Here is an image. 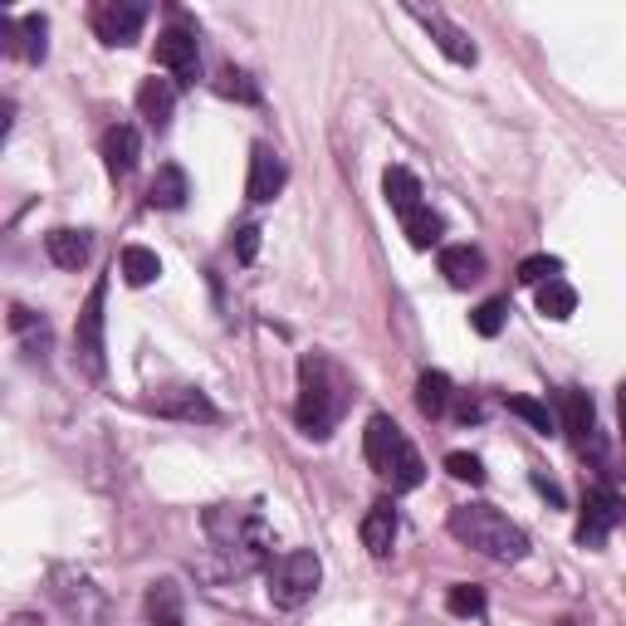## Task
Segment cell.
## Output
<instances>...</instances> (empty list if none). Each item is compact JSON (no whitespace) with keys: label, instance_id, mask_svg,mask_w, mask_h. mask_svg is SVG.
<instances>
[{"label":"cell","instance_id":"cell-1","mask_svg":"<svg viewBox=\"0 0 626 626\" xmlns=\"http://www.w3.org/2000/svg\"><path fill=\"white\" fill-rule=\"evenodd\" d=\"M343 406H348V378L333 358L323 352H304L299 358V431L313 436V441H328L333 426H338Z\"/></svg>","mask_w":626,"mask_h":626},{"label":"cell","instance_id":"cell-2","mask_svg":"<svg viewBox=\"0 0 626 626\" xmlns=\"http://www.w3.org/2000/svg\"><path fill=\"white\" fill-rule=\"evenodd\" d=\"M445 529H451V538H461L465 548L485 553V558H495V563H524L529 558V534L519 524H509V519L489 505L451 509Z\"/></svg>","mask_w":626,"mask_h":626},{"label":"cell","instance_id":"cell-3","mask_svg":"<svg viewBox=\"0 0 626 626\" xmlns=\"http://www.w3.org/2000/svg\"><path fill=\"white\" fill-rule=\"evenodd\" d=\"M362 451H368V465L382 479H392V489H421L426 465L392 416H372L368 431H362Z\"/></svg>","mask_w":626,"mask_h":626},{"label":"cell","instance_id":"cell-4","mask_svg":"<svg viewBox=\"0 0 626 626\" xmlns=\"http://www.w3.org/2000/svg\"><path fill=\"white\" fill-rule=\"evenodd\" d=\"M265 582H269V602L285 607V612H294V607H304L313 592H318L323 563H318V553H313V548H289V553H279V558L269 563Z\"/></svg>","mask_w":626,"mask_h":626},{"label":"cell","instance_id":"cell-5","mask_svg":"<svg viewBox=\"0 0 626 626\" xmlns=\"http://www.w3.org/2000/svg\"><path fill=\"white\" fill-rule=\"evenodd\" d=\"M103 299H108V285L98 279L74 318V362L89 378H103V368H108V352H103Z\"/></svg>","mask_w":626,"mask_h":626},{"label":"cell","instance_id":"cell-6","mask_svg":"<svg viewBox=\"0 0 626 626\" xmlns=\"http://www.w3.org/2000/svg\"><path fill=\"white\" fill-rule=\"evenodd\" d=\"M142 25H148V5L142 0H103L98 10H93V30H98L103 45H138Z\"/></svg>","mask_w":626,"mask_h":626},{"label":"cell","instance_id":"cell-7","mask_svg":"<svg viewBox=\"0 0 626 626\" xmlns=\"http://www.w3.org/2000/svg\"><path fill=\"white\" fill-rule=\"evenodd\" d=\"M406 15L416 20V25L426 30V35L436 39V49H441L445 59H451V65H461V69H470L479 59V49H475V39L465 35L461 25H451V20L441 15V10H421V5H406Z\"/></svg>","mask_w":626,"mask_h":626},{"label":"cell","instance_id":"cell-8","mask_svg":"<svg viewBox=\"0 0 626 626\" xmlns=\"http://www.w3.org/2000/svg\"><path fill=\"white\" fill-rule=\"evenodd\" d=\"M626 519V505L612 489H588V499H582V524H578V544L582 548H602L607 544V534Z\"/></svg>","mask_w":626,"mask_h":626},{"label":"cell","instance_id":"cell-9","mask_svg":"<svg viewBox=\"0 0 626 626\" xmlns=\"http://www.w3.org/2000/svg\"><path fill=\"white\" fill-rule=\"evenodd\" d=\"M156 65L182 83L201 79V45H196L192 30H166V35H156Z\"/></svg>","mask_w":626,"mask_h":626},{"label":"cell","instance_id":"cell-10","mask_svg":"<svg viewBox=\"0 0 626 626\" xmlns=\"http://www.w3.org/2000/svg\"><path fill=\"white\" fill-rule=\"evenodd\" d=\"M285 182H289V166H285V156H279L275 148H265V142H255V156H250V182H245V196L250 201H275L279 192H285Z\"/></svg>","mask_w":626,"mask_h":626},{"label":"cell","instance_id":"cell-11","mask_svg":"<svg viewBox=\"0 0 626 626\" xmlns=\"http://www.w3.org/2000/svg\"><path fill=\"white\" fill-rule=\"evenodd\" d=\"M142 156V138L132 123H113L108 132H103V166H108V176H132V166H138Z\"/></svg>","mask_w":626,"mask_h":626},{"label":"cell","instance_id":"cell-12","mask_svg":"<svg viewBox=\"0 0 626 626\" xmlns=\"http://www.w3.org/2000/svg\"><path fill=\"white\" fill-rule=\"evenodd\" d=\"M563 426H568L578 451H588V445L598 451V406H592L588 392H578V387L563 392Z\"/></svg>","mask_w":626,"mask_h":626},{"label":"cell","instance_id":"cell-13","mask_svg":"<svg viewBox=\"0 0 626 626\" xmlns=\"http://www.w3.org/2000/svg\"><path fill=\"white\" fill-rule=\"evenodd\" d=\"M152 411L156 416H176V421H216L211 396L196 392V387H176V392L152 396Z\"/></svg>","mask_w":626,"mask_h":626},{"label":"cell","instance_id":"cell-14","mask_svg":"<svg viewBox=\"0 0 626 626\" xmlns=\"http://www.w3.org/2000/svg\"><path fill=\"white\" fill-rule=\"evenodd\" d=\"M45 250L49 259H55L59 269H83L93 259V235L89 231H69V225H59V231L45 235Z\"/></svg>","mask_w":626,"mask_h":626},{"label":"cell","instance_id":"cell-15","mask_svg":"<svg viewBox=\"0 0 626 626\" xmlns=\"http://www.w3.org/2000/svg\"><path fill=\"white\" fill-rule=\"evenodd\" d=\"M172 108H176L172 79H142V89H138V113L148 118L152 132H166V123H172Z\"/></svg>","mask_w":626,"mask_h":626},{"label":"cell","instance_id":"cell-16","mask_svg":"<svg viewBox=\"0 0 626 626\" xmlns=\"http://www.w3.org/2000/svg\"><path fill=\"white\" fill-rule=\"evenodd\" d=\"M392 544H396V509H392V499H378L368 509V519H362V548L372 558H387Z\"/></svg>","mask_w":626,"mask_h":626},{"label":"cell","instance_id":"cell-17","mask_svg":"<svg viewBox=\"0 0 626 626\" xmlns=\"http://www.w3.org/2000/svg\"><path fill=\"white\" fill-rule=\"evenodd\" d=\"M382 196H387V206L396 216H411V211H421V182H416V172H406V166H387L382 172Z\"/></svg>","mask_w":626,"mask_h":626},{"label":"cell","instance_id":"cell-18","mask_svg":"<svg viewBox=\"0 0 626 626\" xmlns=\"http://www.w3.org/2000/svg\"><path fill=\"white\" fill-rule=\"evenodd\" d=\"M441 275L451 279L455 289H470L479 275H485V255L475 245H445L441 250Z\"/></svg>","mask_w":626,"mask_h":626},{"label":"cell","instance_id":"cell-19","mask_svg":"<svg viewBox=\"0 0 626 626\" xmlns=\"http://www.w3.org/2000/svg\"><path fill=\"white\" fill-rule=\"evenodd\" d=\"M186 196H192V186H186V172H182V166H176V162L156 166V176H152V186H148V201L162 206V211H182Z\"/></svg>","mask_w":626,"mask_h":626},{"label":"cell","instance_id":"cell-20","mask_svg":"<svg viewBox=\"0 0 626 626\" xmlns=\"http://www.w3.org/2000/svg\"><path fill=\"white\" fill-rule=\"evenodd\" d=\"M118 269H123V279H128L132 289H148L152 279L162 275V259H156V250H148V245H123Z\"/></svg>","mask_w":626,"mask_h":626},{"label":"cell","instance_id":"cell-21","mask_svg":"<svg viewBox=\"0 0 626 626\" xmlns=\"http://www.w3.org/2000/svg\"><path fill=\"white\" fill-rule=\"evenodd\" d=\"M534 304H538L544 318L563 323V318H572V309H578V289H572L568 279H548V285L534 289Z\"/></svg>","mask_w":626,"mask_h":626},{"label":"cell","instance_id":"cell-22","mask_svg":"<svg viewBox=\"0 0 626 626\" xmlns=\"http://www.w3.org/2000/svg\"><path fill=\"white\" fill-rule=\"evenodd\" d=\"M148 617L152 626H182V592H176V582H152Z\"/></svg>","mask_w":626,"mask_h":626},{"label":"cell","instance_id":"cell-23","mask_svg":"<svg viewBox=\"0 0 626 626\" xmlns=\"http://www.w3.org/2000/svg\"><path fill=\"white\" fill-rule=\"evenodd\" d=\"M402 225H406V240H411V250H431V245H441V235H445V221L431 211V206L411 211Z\"/></svg>","mask_w":626,"mask_h":626},{"label":"cell","instance_id":"cell-24","mask_svg":"<svg viewBox=\"0 0 626 626\" xmlns=\"http://www.w3.org/2000/svg\"><path fill=\"white\" fill-rule=\"evenodd\" d=\"M416 406H421L426 416H445V406H451V378H445V372H421V382H416Z\"/></svg>","mask_w":626,"mask_h":626},{"label":"cell","instance_id":"cell-25","mask_svg":"<svg viewBox=\"0 0 626 626\" xmlns=\"http://www.w3.org/2000/svg\"><path fill=\"white\" fill-rule=\"evenodd\" d=\"M10 328H15L20 338H25L30 348L39 352V358L49 352V323L39 318V313H30V309H20V304H15V309H10Z\"/></svg>","mask_w":626,"mask_h":626},{"label":"cell","instance_id":"cell-26","mask_svg":"<svg viewBox=\"0 0 626 626\" xmlns=\"http://www.w3.org/2000/svg\"><path fill=\"white\" fill-rule=\"evenodd\" d=\"M445 607H451V617H479V612H485V588L455 582V588L445 592Z\"/></svg>","mask_w":626,"mask_h":626},{"label":"cell","instance_id":"cell-27","mask_svg":"<svg viewBox=\"0 0 626 626\" xmlns=\"http://www.w3.org/2000/svg\"><path fill=\"white\" fill-rule=\"evenodd\" d=\"M509 411L519 416V421H529L534 431H553V411H548V402H538V396H509Z\"/></svg>","mask_w":626,"mask_h":626},{"label":"cell","instance_id":"cell-28","mask_svg":"<svg viewBox=\"0 0 626 626\" xmlns=\"http://www.w3.org/2000/svg\"><path fill=\"white\" fill-rule=\"evenodd\" d=\"M563 275V259L558 255H529L524 265H519V285H548V279Z\"/></svg>","mask_w":626,"mask_h":626},{"label":"cell","instance_id":"cell-29","mask_svg":"<svg viewBox=\"0 0 626 626\" xmlns=\"http://www.w3.org/2000/svg\"><path fill=\"white\" fill-rule=\"evenodd\" d=\"M505 313H509L505 299H485V304L470 313V323H475L479 338H499V328H505Z\"/></svg>","mask_w":626,"mask_h":626},{"label":"cell","instance_id":"cell-30","mask_svg":"<svg viewBox=\"0 0 626 626\" xmlns=\"http://www.w3.org/2000/svg\"><path fill=\"white\" fill-rule=\"evenodd\" d=\"M49 20L45 15H25V59L30 65H39V59L49 55Z\"/></svg>","mask_w":626,"mask_h":626},{"label":"cell","instance_id":"cell-31","mask_svg":"<svg viewBox=\"0 0 626 626\" xmlns=\"http://www.w3.org/2000/svg\"><path fill=\"white\" fill-rule=\"evenodd\" d=\"M445 470H451L455 479H465V485H485V461L470 451H451L445 455Z\"/></svg>","mask_w":626,"mask_h":626},{"label":"cell","instance_id":"cell-32","mask_svg":"<svg viewBox=\"0 0 626 626\" xmlns=\"http://www.w3.org/2000/svg\"><path fill=\"white\" fill-rule=\"evenodd\" d=\"M216 89H221L225 98H245V103H255V98H259V89H255V83H250V74H240V69H225Z\"/></svg>","mask_w":626,"mask_h":626},{"label":"cell","instance_id":"cell-33","mask_svg":"<svg viewBox=\"0 0 626 626\" xmlns=\"http://www.w3.org/2000/svg\"><path fill=\"white\" fill-rule=\"evenodd\" d=\"M255 255H259V225H240L235 231V259H245L250 265Z\"/></svg>","mask_w":626,"mask_h":626},{"label":"cell","instance_id":"cell-34","mask_svg":"<svg viewBox=\"0 0 626 626\" xmlns=\"http://www.w3.org/2000/svg\"><path fill=\"white\" fill-rule=\"evenodd\" d=\"M534 489H538V495H544V499H548V505H553V509H563V489H558V485H553V479H548V475H538V470H534Z\"/></svg>","mask_w":626,"mask_h":626},{"label":"cell","instance_id":"cell-35","mask_svg":"<svg viewBox=\"0 0 626 626\" xmlns=\"http://www.w3.org/2000/svg\"><path fill=\"white\" fill-rule=\"evenodd\" d=\"M10 626H49V622H39V617H30V612H20V617H10Z\"/></svg>","mask_w":626,"mask_h":626},{"label":"cell","instance_id":"cell-36","mask_svg":"<svg viewBox=\"0 0 626 626\" xmlns=\"http://www.w3.org/2000/svg\"><path fill=\"white\" fill-rule=\"evenodd\" d=\"M617 416H622V436H626V382H622V396H617Z\"/></svg>","mask_w":626,"mask_h":626}]
</instances>
